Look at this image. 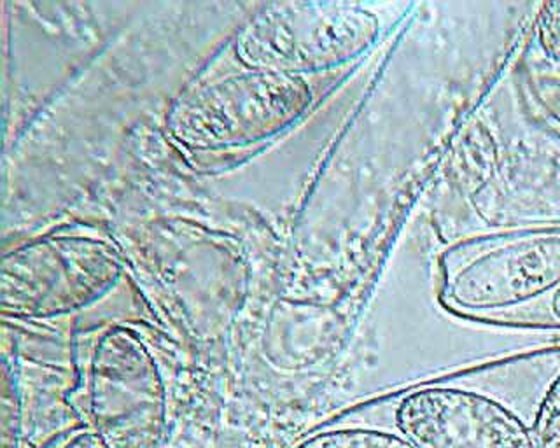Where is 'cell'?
Listing matches in <instances>:
<instances>
[{
  "instance_id": "obj_1",
  "label": "cell",
  "mask_w": 560,
  "mask_h": 448,
  "mask_svg": "<svg viewBox=\"0 0 560 448\" xmlns=\"http://www.w3.org/2000/svg\"><path fill=\"white\" fill-rule=\"evenodd\" d=\"M560 286V229L492 238L446 275L443 302L478 319H510Z\"/></svg>"
},
{
  "instance_id": "obj_2",
  "label": "cell",
  "mask_w": 560,
  "mask_h": 448,
  "mask_svg": "<svg viewBox=\"0 0 560 448\" xmlns=\"http://www.w3.org/2000/svg\"><path fill=\"white\" fill-rule=\"evenodd\" d=\"M376 34L375 16L358 5L289 2L259 14L242 37L241 55L254 71L298 75L358 57Z\"/></svg>"
},
{
  "instance_id": "obj_3",
  "label": "cell",
  "mask_w": 560,
  "mask_h": 448,
  "mask_svg": "<svg viewBox=\"0 0 560 448\" xmlns=\"http://www.w3.org/2000/svg\"><path fill=\"white\" fill-rule=\"evenodd\" d=\"M308 104L311 90L300 75L253 71L184 98L172 128L197 148L247 144L289 127Z\"/></svg>"
},
{
  "instance_id": "obj_4",
  "label": "cell",
  "mask_w": 560,
  "mask_h": 448,
  "mask_svg": "<svg viewBox=\"0 0 560 448\" xmlns=\"http://www.w3.org/2000/svg\"><path fill=\"white\" fill-rule=\"evenodd\" d=\"M119 273L118 256L105 244L46 240L5 258L0 304L13 317L60 316L101 298Z\"/></svg>"
},
{
  "instance_id": "obj_5",
  "label": "cell",
  "mask_w": 560,
  "mask_h": 448,
  "mask_svg": "<svg viewBox=\"0 0 560 448\" xmlns=\"http://www.w3.org/2000/svg\"><path fill=\"white\" fill-rule=\"evenodd\" d=\"M93 431L109 448H160L166 409L156 369L139 345L116 334L96 357Z\"/></svg>"
},
{
  "instance_id": "obj_6",
  "label": "cell",
  "mask_w": 560,
  "mask_h": 448,
  "mask_svg": "<svg viewBox=\"0 0 560 448\" xmlns=\"http://www.w3.org/2000/svg\"><path fill=\"white\" fill-rule=\"evenodd\" d=\"M394 422L416 448H534L530 427L512 410L455 387H425L405 396Z\"/></svg>"
},
{
  "instance_id": "obj_7",
  "label": "cell",
  "mask_w": 560,
  "mask_h": 448,
  "mask_svg": "<svg viewBox=\"0 0 560 448\" xmlns=\"http://www.w3.org/2000/svg\"><path fill=\"white\" fill-rule=\"evenodd\" d=\"M293 448H416L405 436L370 427H337L298 441Z\"/></svg>"
},
{
  "instance_id": "obj_8",
  "label": "cell",
  "mask_w": 560,
  "mask_h": 448,
  "mask_svg": "<svg viewBox=\"0 0 560 448\" xmlns=\"http://www.w3.org/2000/svg\"><path fill=\"white\" fill-rule=\"evenodd\" d=\"M530 435L534 448H560V374L539 401Z\"/></svg>"
},
{
  "instance_id": "obj_9",
  "label": "cell",
  "mask_w": 560,
  "mask_h": 448,
  "mask_svg": "<svg viewBox=\"0 0 560 448\" xmlns=\"http://www.w3.org/2000/svg\"><path fill=\"white\" fill-rule=\"evenodd\" d=\"M534 31L539 54L548 62L560 67V2L541 4Z\"/></svg>"
},
{
  "instance_id": "obj_10",
  "label": "cell",
  "mask_w": 560,
  "mask_h": 448,
  "mask_svg": "<svg viewBox=\"0 0 560 448\" xmlns=\"http://www.w3.org/2000/svg\"><path fill=\"white\" fill-rule=\"evenodd\" d=\"M525 316L518 317L522 321H541V322H550V325H560V286L557 287L553 293H551L548 298L539 302L538 305H534V307L525 308L522 313L515 314V316L510 317V321H512L513 317L521 316V314L527 313Z\"/></svg>"
},
{
  "instance_id": "obj_11",
  "label": "cell",
  "mask_w": 560,
  "mask_h": 448,
  "mask_svg": "<svg viewBox=\"0 0 560 448\" xmlns=\"http://www.w3.org/2000/svg\"><path fill=\"white\" fill-rule=\"evenodd\" d=\"M61 448H109L104 444V439L96 435L95 431H83L72 438L67 439Z\"/></svg>"
}]
</instances>
